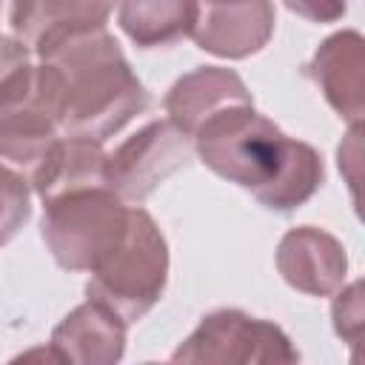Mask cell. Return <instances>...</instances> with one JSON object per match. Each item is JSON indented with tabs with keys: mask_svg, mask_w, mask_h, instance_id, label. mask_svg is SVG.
<instances>
[{
	"mask_svg": "<svg viewBox=\"0 0 365 365\" xmlns=\"http://www.w3.org/2000/svg\"><path fill=\"white\" fill-rule=\"evenodd\" d=\"M168 282V245L154 217L131 205L120 245L91 271L86 294L111 308L125 325L143 319Z\"/></svg>",
	"mask_w": 365,
	"mask_h": 365,
	"instance_id": "cell-3",
	"label": "cell"
},
{
	"mask_svg": "<svg viewBox=\"0 0 365 365\" xmlns=\"http://www.w3.org/2000/svg\"><path fill=\"white\" fill-rule=\"evenodd\" d=\"M245 103H251L248 86L237 71L222 66H200L182 74L163 100L168 120L188 137H194V131L211 114L228 106H245Z\"/></svg>",
	"mask_w": 365,
	"mask_h": 365,
	"instance_id": "cell-11",
	"label": "cell"
},
{
	"mask_svg": "<svg viewBox=\"0 0 365 365\" xmlns=\"http://www.w3.org/2000/svg\"><path fill=\"white\" fill-rule=\"evenodd\" d=\"M331 317H334V331L342 336V342L351 345V351H356L359 336H362V282H351L348 288H339L331 305Z\"/></svg>",
	"mask_w": 365,
	"mask_h": 365,
	"instance_id": "cell-18",
	"label": "cell"
},
{
	"mask_svg": "<svg viewBox=\"0 0 365 365\" xmlns=\"http://www.w3.org/2000/svg\"><path fill=\"white\" fill-rule=\"evenodd\" d=\"M114 0H11V29L34 54L54 40L106 26Z\"/></svg>",
	"mask_w": 365,
	"mask_h": 365,
	"instance_id": "cell-12",
	"label": "cell"
},
{
	"mask_svg": "<svg viewBox=\"0 0 365 365\" xmlns=\"http://www.w3.org/2000/svg\"><path fill=\"white\" fill-rule=\"evenodd\" d=\"M191 140L197 157L217 177L251 191L259 205L279 214L305 205L325 180L319 151L285 137L254 103L211 114Z\"/></svg>",
	"mask_w": 365,
	"mask_h": 365,
	"instance_id": "cell-1",
	"label": "cell"
},
{
	"mask_svg": "<svg viewBox=\"0 0 365 365\" xmlns=\"http://www.w3.org/2000/svg\"><path fill=\"white\" fill-rule=\"evenodd\" d=\"M37 57L48 68L57 128L66 137L106 143L148 108V91L106 26L66 34Z\"/></svg>",
	"mask_w": 365,
	"mask_h": 365,
	"instance_id": "cell-2",
	"label": "cell"
},
{
	"mask_svg": "<svg viewBox=\"0 0 365 365\" xmlns=\"http://www.w3.org/2000/svg\"><path fill=\"white\" fill-rule=\"evenodd\" d=\"M31 217V188L23 174L0 163V245H6Z\"/></svg>",
	"mask_w": 365,
	"mask_h": 365,
	"instance_id": "cell-17",
	"label": "cell"
},
{
	"mask_svg": "<svg viewBox=\"0 0 365 365\" xmlns=\"http://www.w3.org/2000/svg\"><path fill=\"white\" fill-rule=\"evenodd\" d=\"M106 185V151L103 143L88 137H60L43 165L29 180V188L46 202L68 191Z\"/></svg>",
	"mask_w": 365,
	"mask_h": 365,
	"instance_id": "cell-13",
	"label": "cell"
},
{
	"mask_svg": "<svg viewBox=\"0 0 365 365\" xmlns=\"http://www.w3.org/2000/svg\"><path fill=\"white\" fill-rule=\"evenodd\" d=\"M48 348L57 362L114 365L125 351V322L111 308L88 297L51 331Z\"/></svg>",
	"mask_w": 365,
	"mask_h": 365,
	"instance_id": "cell-10",
	"label": "cell"
},
{
	"mask_svg": "<svg viewBox=\"0 0 365 365\" xmlns=\"http://www.w3.org/2000/svg\"><path fill=\"white\" fill-rule=\"evenodd\" d=\"M288 11L311 23H336L348 11V0H282Z\"/></svg>",
	"mask_w": 365,
	"mask_h": 365,
	"instance_id": "cell-19",
	"label": "cell"
},
{
	"mask_svg": "<svg viewBox=\"0 0 365 365\" xmlns=\"http://www.w3.org/2000/svg\"><path fill=\"white\" fill-rule=\"evenodd\" d=\"M60 137L63 134L54 117L29 100L0 108V163L23 174L26 182L34 177Z\"/></svg>",
	"mask_w": 365,
	"mask_h": 365,
	"instance_id": "cell-14",
	"label": "cell"
},
{
	"mask_svg": "<svg viewBox=\"0 0 365 365\" xmlns=\"http://www.w3.org/2000/svg\"><path fill=\"white\" fill-rule=\"evenodd\" d=\"M31 71V48L17 37L0 34V108L14 106L29 94Z\"/></svg>",
	"mask_w": 365,
	"mask_h": 365,
	"instance_id": "cell-16",
	"label": "cell"
},
{
	"mask_svg": "<svg viewBox=\"0 0 365 365\" xmlns=\"http://www.w3.org/2000/svg\"><path fill=\"white\" fill-rule=\"evenodd\" d=\"M359 131H362V123L359 125H351L348 137L342 140L336 157H339V171L345 174V182L351 185V194H354V202H356V185H359Z\"/></svg>",
	"mask_w": 365,
	"mask_h": 365,
	"instance_id": "cell-20",
	"label": "cell"
},
{
	"mask_svg": "<svg viewBox=\"0 0 365 365\" xmlns=\"http://www.w3.org/2000/svg\"><path fill=\"white\" fill-rule=\"evenodd\" d=\"M197 0H120L117 23L140 48L171 46L191 34Z\"/></svg>",
	"mask_w": 365,
	"mask_h": 365,
	"instance_id": "cell-15",
	"label": "cell"
},
{
	"mask_svg": "<svg viewBox=\"0 0 365 365\" xmlns=\"http://www.w3.org/2000/svg\"><path fill=\"white\" fill-rule=\"evenodd\" d=\"M194 140L171 120H154L106 154V185L125 202L140 205L160 182L185 168Z\"/></svg>",
	"mask_w": 365,
	"mask_h": 365,
	"instance_id": "cell-6",
	"label": "cell"
},
{
	"mask_svg": "<svg viewBox=\"0 0 365 365\" xmlns=\"http://www.w3.org/2000/svg\"><path fill=\"white\" fill-rule=\"evenodd\" d=\"M128 205L108 185L80 188L43 202L40 234L66 271H94L123 240Z\"/></svg>",
	"mask_w": 365,
	"mask_h": 365,
	"instance_id": "cell-4",
	"label": "cell"
},
{
	"mask_svg": "<svg viewBox=\"0 0 365 365\" xmlns=\"http://www.w3.org/2000/svg\"><path fill=\"white\" fill-rule=\"evenodd\" d=\"M174 362H297L299 351L291 345L288 334L268 322L248 317L240 308H220L200 319L191 336L171 354Z\"/></svg>",
	"mask_w": 365,
	"mask_h": 365,
	"instance_id": "cell-5",
	"label": "cell"
},
{
	"mask_svg": "<svg viewBox=\"0 0 365 365\" xmlns=\"http://www.w3.org/2000/svg\"><path fill=\"white\" fill-rule=\"evenodd\" d=\"M271 0H197V20L188 37L225 60H242L262 51L274 34Z\"/></svg>",
	"mask_w": 365,
	"mask_h": 365,
	"instance_id": "cell-7",
	"label": "cell"
},
{
	"mask_svg": "<svg viewBox=\"0 0 365 365\" xmlns=\"http://www.w3.org/2000/svg\"><path fill=\"white\" fill-rule=\"evenodd\" d=\"M305 74L319 86L328 106L351 125L365 114V40L359 31L345 29L319 43L305 66Z\"/></svg>",
	"mask_w": 365,
	"mask_h": 365,
	"instance_id": "cell-9",
	"label": "cell"
},
{
	"mask_svg": "<svg viewBox=\"0 0 365 365\" xmlns=\"http://www.w3.org/2000/svg\"><path fill=\"white\" fill-rule=\"evenodd\" d=\"M277 271L291 288L308 297H334L345 285L348 254L334 234L317 225H299L279 240Z\"/></svg>",
	"mask_w": 365,
	"mask_h": 365,
	"instance_id": "cell-8",
	"label": "cell"
}]
</instances>
